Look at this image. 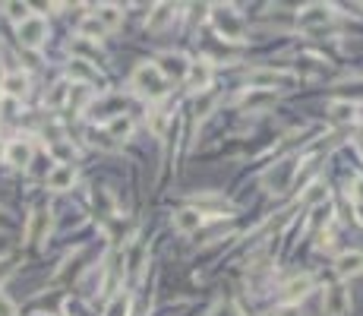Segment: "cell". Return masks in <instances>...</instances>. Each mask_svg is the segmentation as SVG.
<instances>
[{"instance_id":"34","label":"cell","mask_w":363,"mask_h":316,"mask_svg":"<svg viewBox=\"0 0 363 316\" xmlns=\"http://www.w3.org/2000/svg\"><path fill=\"white\" fill-rule=\"evenodd\" d=\"M165 120H168V117L161 114V111H152V130H155V133H165Z\"/></svg>"},{"instance_id":"27","label":"cell","mask_w":363,"mask_h":316,"mask_svg":"<svg viewBox=\"0 0 363 316\" xmlns=\"http://www.w3.org/2000/svg\"><path fill=\"white\" fill-rule=\"evenodd\" d=\"M89 139H92V145H102V149H114V139H111V133L108 130H89Z\"/></svg>"},{"instance_id":"23","label":"cell","mask_w":363,"mask_h":316,"mask_svg":"<svg viewBox=\"0 0 363 316\" xmlns=\"http://www.w3.org/2000/svg\"><path fill=\"white\" fill-rule=\"evenodd\" d=\"M70 76H73V79H83V83H92V79H98L89 61H73V63H70Z\"/></svg>"},{"instance_id":"30","label":"cell","mask_w":363,"mask_h":316,"mask_svg":"<svg viewBox=\"0 0 363 316\" xmlns=\"http://www.w3.org/2000/svg\"><path fill=\"white\" fill-rule=\"evenodd\" d=\"M3 10H7V16H10V19H16V22L29 19V7H26V3H3Z\"/></svg>"},{"instance_id":"21","label":"cell","mask_w":363,"mask_h":316,"mask_svg":"<svg viewBox=\"0 0 363 316\" xmlns=\"http://www.w3.org/2000/svg\"><path fill=\"white\" fill-rule=\"evenodd\" d=\"M108 133H111V139H130V133H133V120H130L127 114L114 117V120H111V127H108Z\"/></svg>"},{"instance_id":"7","label":"cell","mask_w":363,"mask_h":316,"mask_svg":"<svg viewBox=\"0 0 363 316\" xmlns=\"http://www.w3.org/2000/svg\"><path fill=\"white\" fill-rule=\"evenodd\" d=\"M155 67L161 70V76H165V79H186V70H190V63H186L184 54H161Z\"/></svg>"},{"instance_id":"33","label":"cell","mask_w":363,"mask_h":316,"mask_svg":"<svg viewBox=\"0 0 363 316\" xmlns=\"http://www.w3.org/2000/svg\"><path fill=\"white\" fill-rule=\"evenodd\" d=\"M0 316H16V303L3 291H0Z\"/></svg>"},{"instance_id":"32","label":"cell","mask_w":363,"mask_h":316,"mask_svg":"<svg viewBox=\"0 0 363 316\" xmlns=\"http://www.w3.org/2000/svg\"><path fill=\"white\" fill-rule=\"evenodd\" d=\"M212 104H215V98H212V95L196 98V117H206L209 111H212Z\"/></svg>"},{"instance_id":"39","label":"cell","mask_w":363,"mask_h":316,"mask_svg":"<svg viewBox=\"0 0 363 316\" xmlns=\"http://www.w3.org/2000/svg\"><path fill=\"white\" fill-rule=\"evenodd\" d=\"M360 221H363V206H360Z\"/></svg>"},{"instance_id":"16","label":"cell","mask_w":363,"mask_h":316,"mask_svg":"<svg viewBox=\"0 0 363 316\" xmlns=\"http://www.w3.org/2000/svg\"><path fill=\"white\" fill-rule=\"evenodd\" d=\"M48 221L51 215L45 212V209H38V212H32V219H29V231H26V241H42V234L48 231Z\"/></svg>"},{"instance_id":"28","label":"cell","mask_w":363,"mask_h":316,"mask_svg":"<svg viewBox=\"0 0 363 316\" xmlns=\"http://www.w3.org/2000/svg\"><path fill=\"white\" fill-rule=\"evenodd\" d=\"M127 313H130V297L127 294L114 297V303L108 307V316H127Z\"/></svg>"},{"instance_id":"29","label":"cell","mask_w":363,"mask_h":316,"mask_svg":"<svg viewBox=\"0 0 363 316\" xmlns=\"http://www.w3.org/2000/svg\"><path fill=\"white\" fill-rule=\"evenodd\" d=\"M209 316H243V313H240V310H237V303L221 301V303H215V307H212V313H209Z\"/></svg>"},{"instance_id":"4","label":"cell","mask_w":363,"mask_h":316,"mask_svg":"<svg viewBox=\"0 0 363 316\" xmlns=\"http://www.w3.org/2000/svg\"><path fill=\"white\" fill-rule=\"evenodd\" d=\"M322 313L325 316H348L350 313V291L344 288V285H332V288H325Z\"/></svg>"},{"instance_id":"36","label":"cell","mask_w":363,"mask_h":316,"mask_svg":"<svg viewBox=\"0 0 363 316\" xmlns=\"http://www.w3.org/2000/svg\"><path fill=\"white\" fill-rule=\"evenodd\" d=\"M275 316H303V310L294 307V303H284L281 310H275Z\"/></svg>"},{"instance_id":"24","label":"cell","mask_w":363,"mask_h":316,"mask_svg":"<svg viewBox=\"0 0 363 316\" xmlns=\"http://www.w3.org/2000/svg\"><path fill=\"white\" fill-rule=\"evenodd\" d=\"M104 35V26L95 19V16H86L83 26H79V38H102Z\"/></svg>"},{"instance_id":"40","label":"cell","mask_w":363,"mask_h":316,"mask_svg":"<svg viewBox=\"0 0 363 316\" xmlns=\"http://www.w3.org/2000/svg\"><path fill=\"white\" fill-rule=\"evenodd\" d=\"M0 102H3V92H0Z\"/></svg>"},{"instance_id":"19","label":"cell","mask_w":363,"mask_h":316,"mask_svg":"<svg viewBox=\"0 0 363 316\" xmlns=\"http://www.w3.org/2000/svg\"><path fill=\"white\" fill-rule=\"evenodd\" d=\"M266 104H275V92H266V89H250V95L243 98V108L247 111H259Z\"/></svg>"},{"instance_id":"18","label":"cell","mask_w":363,"mask_h":316,"mask_svg":"<svg viewBox=\"0 0 363 316\" xmlns=\"http://www.w3.org/2000/svg\"><path fill=\"white\" fill-rule=\"evenodd\" d=\"M171 19H174V7H171V3H158L155 13L149 16V29H152V32H161V29H165Z\"/></svg>"},{"instance_id":"10","label":"cell","mask_w":363,"mask_h":316,"mask_svg":"<svg viewBox=\"0 0 363 316\" xmlns=\"http://www.w3.org/2000/svg\"><path fill=\"white\" fill-rule=\"evenodd\" d=\"M7 161L13 168H29L32 165V155H35V149H32V143H26V139H16V143H10L7 145Z\"/></svg>"},{"instance_id":"2","label":"cell","mask_w":363,"mask_h":316,"mask_svg":"<svg viewBox=\"0 0 363 316\" xmlns=\"http://www.w3.org/2000/svg\"><path fill=\"white\" fill-rule=\"evenodd\" d=\"M16 38H19L22 48L38 51L45 42H48V22H45L42 16H29V19L19 22V29H16Z\"/></svg>"},{"instance_id":"5","label":"cell","mask_w":363,"mask_h":316,"mask_svg":"<svg viewBox=\"0 0 363 316\" xmlns=\"http://www.w3.org/2000/svg\"><path fill=\"white\" fill-rule=\"evenodd\" d=\"M45 184H48V190H54V193L73 190V184H76V168H73V165H54V168L48 171V177H45Z\"/></svg>"},{"instance_id":"3","label":"cell","mask_w":363,"mask_h":316,"mask_svg":"<svg viewBox=\"0 0 363 316\" xmlns=\"http://www.w3.org/2000/svg\"><path fill=\"white\" fill-rule=\"evenodd\" d=\"M212 19H215V29H218V35H225L227 42H240V38H243V19H240L234 10L215 7Z\"/></svg>"},{"instance_id":"11","label":"cell","mask_w":363,"mask_h":316,"mask_svg":"<svg viewBox=\"0 0 363 316\" xmlns=\"http://www.w3.org/2000/svg\"><path fill=\"white\" fill-rule=\"evenodd\" d=\"M202 221H206V215L196 212L193 206L180 209V212L174 215V228H177L180 234H193V231H199V228H202Z\"/></svg>"},{"instance_id":"20","label":"cell","mask_w":363,"mask_h":316,"mask_svg":"<svg viewBox=\"0 0 363 316\" xmlns=\"http://www.w3.org/2000/svg\"><path fill=\"white\" fill-rule=\"evenodd\" d=\"M329 114H332V120L344 124V120H354L357 104H354V102H332V104H329Z\"/></svg>"},{"instance_id":"8","label":"cell","mask_w":363,"mask_h":316,"mask_svg":"<svg viewBox=\"0 0 363 316\" xmlns=\"http://www.w3.org/2000/svg\"><path fill=\"white\" fill-rule=\"evenodd\" d=\"M209 83H212V67H209V61L190 63V70H186V86H190L193 92H206Z\"/></svg>"},{"instance_id":"26","label":"cell","mask_w":363,"mask_h":316,"mask_svg":"<svg viewBox=\"0 0 363 316\" xmlns=\"http://www.w3.org/2000/svg\"><path fill=\"white\" fill-rule=\"evenodd\" d=\"M67 98H70V86L67 83H57L54 89H51V95H48V104H51V108H60Z\"/></svg>"},{"instance_id":"15","label":"cell","mask_w":363,"mask_h":316,"mask_svg":"<svg viewBox=\"0 0 363 316\" xmlns=\"http://www.w3.org/2000/svg\"><path fill=\"white\" fill-rule=\"evenodd\" d=\"M0 92H7L10 98H22V95L29 92V76H22V73L3 76V83H0Z\"/></svg>"},{"instance_id":"1","label":"cell","mask_w":363,"mask_h":316,"mask_svg":"<svg viewBox=\"0 0 363 316\" xmlns=\"http://www.w3.org/2000/svg\"><path fill=\"white\" fill-rule=\"evenodd\" d=\"M130 83L143 98H161L168 92V79L161 76V70H158L155 63H139V67L133 70Z\"/></svg>"},{"instance_id":"37","label":"cell","mask_w":363,"mask_h":316,"mask_svg":"<svg viewBox=\"0 0 363 316\" xmlns=\"http://www.w3.org/2000/svg\"><path fill=\"white\" fill-rule=\"evenodd\" d=\"M360 155H363V139H360Z\"/></svg>"},{"instance_id":"38","label":"cell","mask_w":363,"mask_h":316,"mask_svg":"<svg viewBox=\"0 0 363 316\" xmlns=\"http://www.w3.org/2000/svg\"><path fill=\"white\" fill-rule=\"evenodd\" d=\"M3 152H7V149H3V145H0V155H3Z\"/></svg>"},{"instance_id":"14","label":"cell","mask_w":363,"mask_h":316,"mask_svg":"<svg viewBox=\"0 0 363 316\" xmlns=\"http://www.w3.org/2000/svg\"><path fill=\"white\" fill-rule=\"evenodd\" d=\"M193 209L196 212H231V203L225 200V196H212V193H202V196H196L193 200Z\"/></svg>"},{"instance_id":"6","label":"cell","mask_w":363,"mask_h":316,"mask_svg":"<svg viewBox=\"0 0 363 316\" xmlns=\"http://www.w3.org/2000/svg\"><path fill=\"white\" fill-rule=\"evenodd\" d=\"M329 19H332V7H325V3H309V7L300 10L297 26L300 29H316V26H325Z\"/></svg>"},{"instance_id":"25","label":"cell","mask_w":363,"mask_h":316,"mask_svg":"<svg viewBox=\"0 0 363 316\" xmlns=\"http://www.w3.org/2000/svg\"><path fill=\"white\" fill-rule=\"evenodd\" d=\"M73 54H76V61H83V57L98 61V48H92L89 38H73Z\"/></svg>"},{"instance_id":"22","label":"cell","mask_w":363,"mask_h":316,"mask_svg":"<svg viewBox=\"0 0 363 316\" xmlns=\"http://www.w3.org/2000/svg\"><path fill=\"white\" fill-rule=\"evenodd\" d=\"M303 203H307V206H322V203H329V190H325V184H309L307 193H303Z\"/></svg>"},{"instance_id":"35","label":"cell","mask_w":363,"mask_h":316,"mask_svg":"<svg viewBox=\"0 0 363 316\" xmlns=\"http://www.w3.org/2000/svg\"><path fill=\"white\" fill-rule=\"evenodd\" d=\"M348 193H350V196H354L357 203H360V206H363V177H357L354 184H350V190H348Z\"/></svg>"},{"instance_id":"12","label":"cell","mask_w":363,"mask_h":316,"mask_svg":"<svg viewBox=\"0 0 363 316\" xmlns=\"http://www.w3.org/2000/svg\"><path fill=\"white\" fill-rule=\"evenodd\" d=\"M309 288H313V275L303 272V275H294V278H288V282L281 285V294L288 297V301H297V297L309 294Z\"/></svg>"},{"instance_id":"31","label":"cell","mask_w":363,"mask_h":316,"mask_svg":"<svg viewBox=\"0 0 363 316\" xmlns=\"http://www.w3.org/2000/svg\"><path fill=\"white\" fill-rule=\"evenodd\" d=\"M86 102H89V92H86V86H73V89H70V104L83 108Z\"/></svg>"},{"instance_id":"17","label":"cell","mask_w":363,"mask_h":316,"mask_svg":"<svg viewBox=\"0 0 363 316\" xmlns=\"http://www.w3.org/2000/svg\"><path fill=\"white\" fill-rule=\"evenodd\" d=\"M95 19L104 26V32H111V29H117L124 22V13H120V7H114V3H104V7H98Z\"/></svg>"},{"instance_id":"9","label":"cell","mask_w":363,"mask_h":316,"mask_svg":"<svg viewBox=\"0 0 363 316\" xmlns=\"http://www.w3.org/2000/svg\"><path fill=\"white\" fill-rule=\"evenodd\" d=\"M335 272L341 275V278H357V275H363V253H360V250L341 253L335 260Z\"/></svg>"},{"instance_id":"13","label":"cell","mask_w":363,"mask_h":316,"mask_svg":"<svg viewBox=\"0 0 363 316\" xmlns=\"http://www.w3.org/2000/svg\"><path fill=\"white\" fill-rule=\"evenodd\" d=\"M294 171H297V165H294V158H288V161H281L275 171H268L266 174V184L268 187H275V190H284V187L291 184V177H294Z\"/></svg>"}]
</instances>
